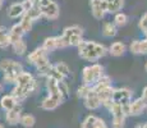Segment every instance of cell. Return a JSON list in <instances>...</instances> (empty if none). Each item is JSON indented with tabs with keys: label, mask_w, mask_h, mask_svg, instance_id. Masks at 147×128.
<instances>
[{
	"label": "cell",
	"mask_w": 147,
	"mask_h": 128,
	"mask_svg": "<svg viewBox=\"0 0 147 128\" xmlns=\"http://www.w3.org/2000/svg\"><path fill=\"white\" fill-rule=\"evenodd\" d=\"M46 51H53L56 49V37H47L44 41V45H42Z\"/></svg>",
	"instance_id": "f546056e"
},
{
	"label": "cell",
	"mask_w": 147,
	"mask_h": 128,
	"mask_svg": "<svg viewBox=\"0 0 147 128\" xmlns=\"http://www.w3.org/2000/svg\"><path fill=\"white\" fill-rule=\"evenodd\" d=\"M82 41H83L82 36H78V35L70 36V37H69V45H70V46H78Z\"/></svg>",
	"instance_id": "8d00e7d4"
},
{
	"label": "cell",
	"mask_w": 147,
	"mask_h": 128,
	"mask_svg": "<svg viewBox=\"0 0 147 128\" xmlns=\"http://www.w3.org/2000/svg\"><path fill=\"white\" fill-rule=\"evenodd\" d=\"M9 32L10 33H14V35H18V36H21V37H22V36L26 33V31L23 30V27H22L21 23H16V24L12 26V28H10Z\"/></svg>",
	"instance_id": "836d02e7"
},
{
	"label": "cell",
	"mask_w": 147,
	"mask_h": 128,
	"mask_svg": "<svg viewBox=\"0 0 147 128\" xmlns=\"http://www.w3.org/2000/svg\"><path fill=\"white\" fill-rule=\"evenodd\" d=\"M77 47L81 58L90 62H96L97 59L105 56L107 53V49L104 45L97 44V42L94 41H84L83 40Z\"/></svg>",
	"instance_id": "6da1fadb"
},
{
	"label": "cell",
	"mask_w": 147,
	"mask_h": 128,
	"mask_svg": "<svg viewBox=\"0 0 147 128\" xmlns=\"http://www.w3.org/2000/svg\"><path fill=\"white\" fill-rule=\"evenodd\" d=\"M114 23L117 27H124V26L128 23V17H127V14L118 12L114 17Z\"/></svg>",
	"instance_id": "4316f807"
},
{
	"label": "cell",
	"mask_w": 147,
	"mask_h": 128,
	"mask_svg": "<svg viewBox=\"0 0 147 128\" xmlns=\"http://www.w3.org/2000/svg\"><path fill=\"white\" fill-rule=\"evenodd\" d=\"M111 114V126L113 128H123L125 124V119H127V113L124 112L123 105L119 102H114L113 101L111 106L107 109Z\"/></svg>",
	"instance_id": "277c9868"
},
{
	"label": "cell",
	"mask_w": 147,
	"mask_h": 128,
	"mask_svg": "<svg viewBox=\"0 0 147 128\" xmlns=\"http://www.w3.org/2000/svg\"><path fill=\"white\" fill-rule=\"evenodd\" d=\"M47 77H51V78H54V79H56L58 82H60V81H64V76L61 74L60 72H58V70L55 69V67L53 68V70L50 72V74L47 76Z\"/></svg>",
	"instance_id": "e575fe53"
},
{
	"label": "cell",
	"mask_w": 147,
	"mask_h": 128,
	"mask_svg": "<svg viewBox=\"0 0 147 128\" xmlns=\"http://www.w3.org/2000/svg\"><path fill=\"white\" fill-rule=\"evenodd\" d=\"M3 1H4V0H0V8L3 7Z\"/></svg>",
	"instance_id": "7bdbcfd3"
},
{
	"label": "cell",
	"mask_w": 147,
	"mask_h": 128,
	"mask_svg": "<svg viewBox=\"0 0 147 128\" xmlns=\"http://www.w3.org/2000/svg\"><path fill=\"white\" fill-rule=\"evenodd\" d=\"M82 33H83V30H82V27L80 26H70V27H67L65 30H64L63 32V36H65V37L69 39L70 36H82Z\"/></svg>",
	"instance_id": "7402d4cb"
},
{
	"label": "cell",
	"mask_w": 147,
	"mask_h": 128,
	"mask_svg": "<svg viewBox=\"0 0 147 128\" xmlns=\"http://www.w3.org/2000/svg\"><path fill=\"white\" fill-rule=\"evenodd\" d=\"M0 89H1V86H0Z\"/></svg>",
	"instance_id": "bcb514c9"
},
{
	"label": "cell",
	"mask_w": 147,
	"mask_h": 128,
	"mask_svg": "<svg viewBox=\"0 0 147 128\" xmlns=\"http://www.w3.org/2000/svg\"><path fill=\"white\" fill-rule=\"evenodd\" d=\"M26 14L30 18H32L33 21L35 19H38L41 16H44V13H42V10H41V8L38 7V5H32V7L30 8V9L26 12Z\"/></svg>",
	"instance_id": "484cf974"
},
{
	"label": "cell",
	"mask_w": 147,
	"mask_h": 128,
	"mask_svg": "<svg viewBox=\"0 0 147 128\" xmlns=\"http://www.w3.org/2000/svg\"><path fill=\"white\" fill-rule=\"evenodd\" d=\"M134 128H142V124H138V126H136Z\"/></svg>",
	"instance_id": "b9f144b4"
},
{
	"label": "cell",
	"mask_w": 147,
	"mask_h": 128,
	"mask_svg": "<svg viewBox=\"0 0 147 128\" xmlns=\"http://www.w3.org/2000/svg\"><path fill=\"white\" fill-rule=\"evenodd\" d=\"M104 76V67L97 63L88 65V67L83 68V72H82V79H83L84 85H88V86L94 87L97 81Z\"/></svg>",
	"instance_id": "3957f363"
},
{
	"label": "cell",
	"mask_w": 147,
	"mask_h": 128,
	"mask_svg": "<svg viewBox=\"0 0 147 128\" xmlns=\"http://www.w3.org/2000/svg\"><path fill=\"white\" fill-rule=\"evenodd\" d=\"M132 91L125 87L121 89H114V95H113V101L119 102L121 105H127L132 101Z\"/></svg>",
	"instance_id": "8992f818"
},
{
	"label": "cell",
	"mask_w": 147,
	"mask_h": 128,
	"mask_svg": "<svg viewBox=\"0 0 147 128\" xmlns=\"http://www.w3.org/2000/svg\"><path fill=\"white\" fill-rule=\"evenodd\" d=\"M59 90H60V93H61V96H63V99L67 100V99L69 98V87H68V85L64 81L59 82Z\"/></svg>",
	"instance_id": "d6a6232c"
},
{
	"label": "cell",
	"mask_w": 147,
	"mask_h": 128,
	"mask_svg": "<svg viewBox=\"0 0 147 128\" xmlns=\"http://www.w3.org/2000/svg\"><path fill=\"white\" fill-rule=\"evenodd\" d=\"M147 110V102L143 100V98L136 99V100H132L131 104H129V116H138L142 115Z\"/></svg>",
	"instance_id": "52a82bcc"
},
{
	"label": "cell",
	"mask_w": 147,
	"mask_h": 128,
	"mask_svg": "<svg viewBox=\"0 0 147 128\" xmlns=\"http://www.w3.org/2000/svg\"><path fill=\"white\" fill-rule=\"evenodd\" d=\"M54 67H55V69L58 70V72H60L64 77H68V76L70 74L69 67H68L65 63H61V62H59V63H56L55 65H54Z\"/></svg>",
	"instance_id": "1f68e13d"
},
{
	"label": "cell",
	"mask_w": 147,
	"mask_h": 128,
	"mask_svg": "<svg viewBox=\"0 0 147 128\" xmlns=\"http://www.w3.org/2000/svg\"><path fill=\"white\" fill-rule=\"evenodd\" d=\"M12 46H13L14 53H16L17 55H24V53L27 51V44L23 41V40H21V41L13 44Z\"/></svg>",
	"instance_id": "83f0119b"
},
{
	"label": "cell",
	"mask_w": 147,
	"mask_h": 128,
	"mask_svg": "<svg viewBox=\"0 0 147 128\" xmlns=\"http://www.w3.org/2000/svg\"><path fill=\"white\" fill-rule=\"evenodd\" d=\"M96 128H109V127H107V124H106L105 122L102 121V119H101V121H100V123H98L97 126H96Z\"/></svg>",
	"instance_id": "f35d334b"
},
{
	"label": "cell",
	"mask_w": 147,
	"mask_h": 128,
	"mask_svg": "<svg viewBox=\"0 0 147 128\" xmlns=\"http://www.w3.org/2000/svg\"><path fill=\"white\" fill-rule=\"evenodd\" d=\"M0 70L4 73V82L7 83H14L16 85L17 77L22 70V65L16 60L12 59H4V60L0 62Z\"/></svg>",
	"instance_id": "7a4b0ae2"
},
{
	"label": "cell",
	"mask_w": 147,
	"mask_h": 128,
	"mask_svg": "<svg viewBox=\"0 0 147 128\" xmlns=\"http://www.w3.org/2000/svg\"><path fill=\"white\" fill-rule=\"evenodd\" d=\"M129 50L133 54H142L145 55L147 54V39L146 40H134L132 41Z\"/></svg>",
	"instance_id": "4fadbf2b"
},
{
	"label": "cell",
	"mask_w": 147,
	"mask_h": 128,
	"mask_svg": "<svg viewBox=\"0 0 147 128\" xmlns=\"http://www.w3.org/2000/svg\"><path fill=\"white\" fill-rule=\"evenodd\" d=\"M61 102H59L56 99H54L53 96H50V95H47L46 98L44 99V100L41 101V104H40V106H41V109H44V110H47V112H50V110H55L56 108L60 105Z\"/></svg>",
	"instance_id": "2e32d148"
},
{
	"label": "cell",
	"mask_w": 147,
	"mask_h": 128,
	"mask_svg": "<svg viewBox=\"0 0 147 128\" xmlns=\"http://www.w3.org/2000/svg\"><path fill=\"white\" fill-rule=\"evenodd\" d=\"M21 124L26 128H32L36 124V118L32 114H23L21 118Z\"/></svg>",
	"instance_id": "d4e9b609"
},
{
	"label": "cell",
	"mask_w": 147,
	"mask_h": 128,
	"mask_svg": "<svg viewBox=\"0 0 147 128\" xmlns=\"http://www.w3.org/2000/svg\"><path fill=\"white\" fill-rule=\"evenodd\" d=\"M26 13V9L23 7V3H16V4H12L8 9V16L10 18H19L23 14Z\"/></svg>",
	"instance_id": "9a60e30c"
},
{
	"label": "cell",
	"mask_w": 147,
	"mask_h": 128,
	"mask_svg": "<svg viewBox=\"0 0 147 128\" xmlns=\"http://www.w3.org/2000/svg\"><path fill=\"white\" fill-rule=\"evenodd\" d=\"M90 5H91V12L94 18L102 19L106 13L102 8V0H90Z\"/></svg>",
	"instance_id": "7c38bea8"
},
{
	"label": "cell",
	"mask_w": 147,
	"mask_h": 128,
	"mask_svg": "<svg viewBox=\"0 0 147 128\" xmlns=\"http://www.w3.org/2000/svg\"><path fill=\"white\" fill-rule=\"evenodd\" d=\"M102 35L105 37H114L117 35V26L111 22H106L102 26Z\"/></svg>",
	"instance_id": "44dd1931"
},
{
	"label": "cell",
	"mask_w": 147,
	"mask_h": 128,
	"mask_svg": "<svg viewBox=\"0 0 147 128\" xmlns=\"http://www.w3.org/2000/svg\"><path fill=\"white\" fill-rule=\"evenodd\" d=\"M9 45V31H8L7 27L0 26V49H7Z\"/></svg>",
	"instance_id": "d6986e66"
},
{
	"label": "cell",
	"mask_w": 147,
	"mask_h": 128,
	"mask_svg": "<svg viewBox=\"0 0 147 128\" xmlns=\"http://www.w3.org/2000/svg\"><path fill=\"white\" fill-rule=\"evenodd\" d=\"M109 86H111V78H110L109 76H105V74H104V76L97 81V83H96L95 86H94V89H95L96 91H98V90L105 89V87H109Z\"/></svg>",
	"instance_id": "cb8c5ba5"
},
{
	"label": "cell",
	"mask_w": 147,
	"mask_h": 128,
	"mask_svg": "<svg viewBox=\"0 0 147 128\" xmlns=\"http://www.w3.org/2000/svg\"><path fill=\"white\" fill-rule=\"evenodd\" d=\"M18 104H19V100L13 95V93L4 95L1 99H0V106H1V109L5 110V112L14 109V108H16Z\"/></svg>",
	"instance_id": "8fae6325"
},
{
	"label": "cell",
	"mask_w": 147,
	"mask_h": 128,
	"mask_svg": "<svg viewBox=\"0 0 147 128\" xmlns=\"http://www.w3.org/2000/svg\"><path fill=\"white\" fill-rule=\"evenodd\" d=\"M21 118H22V108L21 104H18L14 109L8 110L5 113V122L9 126H16V124L21 123Z\"/></svg>",
	"instance_id": "9c48e42d"
},
{
	"label": "cell",
	"mask_w": 147,
	"mask_h": 128,
	"mask_svg": "<svg viewBox=\"0 0 147 128\" xmlns=\"http://www.w3.org/2000/svg\"><path fill=\"white\" fill-rule=\"evenodd\" d=\"M30 1H31V3H32V4H33V5H38V3H40V1H41V0H30Z\"/></svg>",
	"instance_id": "60d3db41"
},
{
	"label": "cell",
	"mask_w": 147,
	"mask_h": 128,
	"mask_svg": "<svg viewBox=\"0 0 147 128\" xmlns=\"http://www.w3.org/2000/svg\"><path fill=\"white\" fill-rule=\"evenodd\" d=\"M36 89H37V82L33 79L32 82H30V83H27V85H22V86L16 85V86H14V89L12 90V93L16 96L17 99H18L19 102H21L22 100L27 99Z\"/></svg>",
	"instance_id": "5b68a950"
},
{
	"label": "cell",
	"mask_w": 147,
	"mask_h": 128,
	"mask_svg": "<svg viewBox=\"0 0 147 128\" xmlns=\"http://www.w3.org/2000/svg\"><path fill=\"white\" fill-rule=\"evenodd\" d=\"M145 68H146V72H147V63H146V65H145Z\"/></svg>",
	"instance_id": "f6af8a7d"
},
{
	"label": "cell",
	"mask_w": 147,
	"mask_h": 128,
	"mask_svg": "<svg viewBox=\"0 0 147 128\" xmlns=\"http://www.w3.org/2000/svg\"><path fill=\"white\" fill-rule=\"evenodd\" d=\"M19 23L22 24V27H23V30L26 31V32H30L31 30H32V23H33V19L30 18V17L27 16L26 13L23 14V16L21 17V22Z\"/></svg>",
	"instance_id": "f1b7e54d"
},
{
	"label": "cell",
	"mask_w": 147,
	"mask_h": 128,
	"mask_svg": "<svg viewBox=\"0 0 147 128\" xmlns=\"http://www.w3.org/2000/svg\"><path fill=\"white\" fill-rule=\"evenodd\" d=\"M33 81V77L31 73L28 72H21L17 77V81H16V85H19V86H22V85H27L30 83V82Z\"/></svg>",
	"instance_id": "603a6c76"
},
{
	"label": "cell",
	"mask_w": 147,
	"mask_h": 128,
	"mask_svg": "<svg viewBox=\"0 0 147 128\" xmlns=\"http://www.w3.org/2000/svg\"><path fill=\"white\" fill-rule=\"evenodd\" d=\"M0 128H4V126H3V124H1V123H0Z\"/></svg>",
	"instance_id": "ee69618b"
},
{
	"label": "cell",
	"mask_w": 147,
	"mask_h": 128,
	"mask_svg": "<svg viewBox=\"0 0 147 128\" xmlns=\"http://www.w3.org/2000/svg\"><path fill=\"white\" fill-rule=\"evenodd\" d=\"M83 104L88 110H96L101 106V101H100V98H98V93L94 87H92V90L88 92V95L83 99Z\"/></svg>",
	"instance_id": "ba28073f"
},
{
	"label": "cell",
	"mask_w": 147,
	"mask_h": 128,
	"mask_svg": "<svg viewBox=\"0 0 147 128\" xmlns=\"http://www.w3.org/2000/svg\"><path fill=\"white\" fill-rule=\"evenodd\" d=\"M49 63L50 62H49V59H47V55H44L42 58H40L37 62H36L35 65H36V68H40V67H42V65H46Z\"/></svg>",
	"instance_id": "74e56055"
},
{
	"label": "cell",
	"mask_w": 147,
	"mask_h": 128,
	"mask_svg": "<svg viewBox=\"0 0 147 128\" xmlns=\"http://www.w3.org/2000/svg\"><path fill=\"white\" fill-rule=\"evenodd\" d=\"M125 51V45L120 41H117V42H113L111 46L109 47V53L111 54L113 56H121Z\"/></svg>",
	"instance_id": "ac0fdd59"
},
{
	"label": "cell",
	"mask_w": 147,
	"mask_h": 128,
	"mask_svg": "<svg viewBox=\"0 0 147 128\" xmlns=\"http://www.w3.org/2000/svg\"><path fill=\"white\" fill-rule=\"evenodd\" d=\"M138 27H140V30H141V31H143V33H146V32H147V13L143 14L142 18L140 19Z\"/></svg>",
	"instance_id": "d590c367"
},
{
	"label": "cell",
	"mask_w": 147,
	"mask_h": 128,
	"mask_svg": "<svg viewBox=\"0 0 147 128\" xmlns=\"http://www.w3.org/2000/svg\"><path fill=\"white\" fill-rule=\"evenodd\" d=\"M142 98H143V100L147 102V86H146L145 89H143V91H142Z\"/></svg>",
	"instance_id": "ab89813d"
},
{
	"label": "cell",
	"mask_w": 147,
	"mask_h": 128,
	"mask_svg": "<svg viewBox=\"0 0 147 128\" xmlns=\"http://www.w3.org/2000/svg\"><path fill=\"white\" fill-rule=\"evenodd\" d=\"M46 53L47 51L44 49V47H38V49H36V50H33L32 53L28 55V58H27V60H28V63H32V64H35L36 62L40 58H42L44 55H46Z\"/></svg>",
	"instance_id": "ffe728a7"
},
{
	"label": "cell",
	"mask_w": 147,
	"mask_h": 128,
	"mask_svg": "<svg viewBox=\"0 0 147 128\" xmlns=\"http://www.w3.org/2000/svg\"><path fill=\"white\" fill-rule=\"evenodd\" d=\"M42 13L45 17H47L49 19H56L59 17V5L55 1H51L47 7L42 8Z\"/></svg>",
	"instance_id": "5bb4252c"
},
{
	"label": "cell",
	"mask_w": 147,
	"mask_h": 128,
	"mask_svg": "<svg viewBox=\"0 0 147 128\" xmlns=\"http://www.w3.org/2000/svg\"><path fill=\"white\" fill-rule=\"evenodd\" d=\"M98 93V98H100L101 105L105 106L106 109H109L113 104V95H114V89L111 86L105 87V89H101L97 91Z\"/></svg>",
	"instance_id": "30bf717a"
},
{
	"label": "cell",
	"mask_w": 147,
	"mask_h": 128,
	"mask_svg": "<svg viewBox=\"0 0 147 128\" xmlns=\"http://www.w3.org/2000/svg\"><path fill=\"white\" fill-rule=\"evenodd\" d=\"M92 90V86H88V85H82V86L78 87V90H77V96L80 99H82L83 100L84 98H86L87 95H88V92Z\"/></svg>",
	"instance_id": "4dcf8cb0"
},
{
	"label": "cell",
	"mask_w": 147,
	"mask_h": 128,
	"mask_svg": "<svg viewBox=\"0 0 147 128\" xmlns=\"http://www.w3.org/2000/svg\"><path fill=\"white\" fill-rule=\"evenodd\" d=\"M100 121L101 118H98V116H96L94 114H90L82 121L81 128H96V126L100 123Z\"/></svg>",
	"instance_id": "e0dca14e"
}]
</instances>
